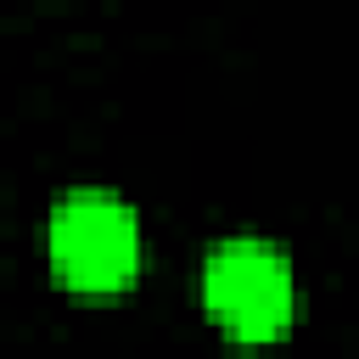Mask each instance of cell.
Returning <instances> with one entry per match:
<instances>
[{
    "label": "cell",
    "mask_w": 359,
    "mask_h": 359,
    "mask_svg": "<svg viewBox=\"0 0 359 359\" xmlns=\"http://www.w3.org/2000/svg\"><path fill=\"white\" fill-rule=\"evenodd\" d=\"M45 252L73 292H123L140 275L146 230L112 185H67L45 213Z\"/></svg>",
    "instance_id": "cell-1"
},
{
    "label": "cell",
    "mask_w": 359,
    "mask_h": 359,
    "mask_svg": "<svg viewBox=\"0 0 359 359\" xmlns=\"http://www.w3.org/2000/svg\"><path fill=\"white\" fill-rule=\"evenodd\" d=\"M202 303L241 342H275L297 314V269L269 236H224L202 258Z\"/></svg>",
    "instance_id": "cell-2"
}]
</instances>
